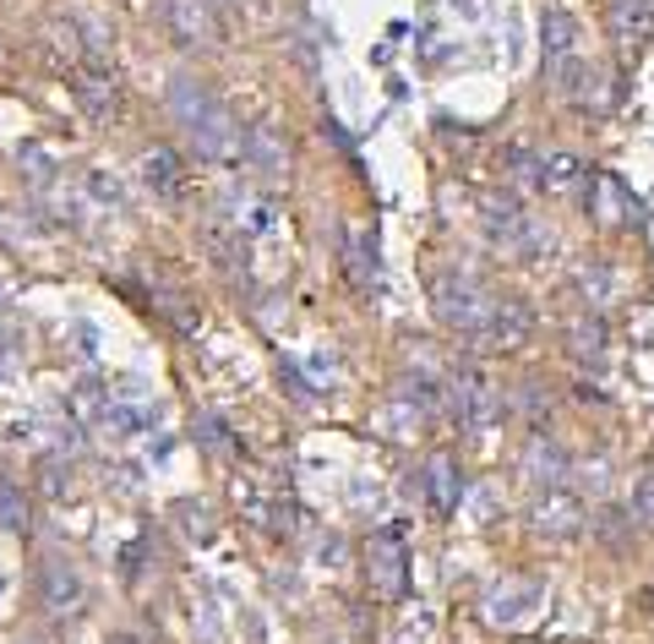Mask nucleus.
<instances>
[{
	"instance_id": "nucleus-1",
	"label": "nucleus",
	"mask_w": 654,
	"mask_h": 644,
	"mask_svg": "<svg viewBox=\"0 0 654 644\" xmlns=\"http://www.w3.org/2000/svg\"><path fill=\"white\" fill-rule=\"evenodd\" d=\"M169 110H175L180 132L197 143V153H207V159L240 153V126H235V115H229V110L218 104V94L202 88L197 77H175V83H169Z\"/></svg>"
},
{
	"instance_id": "nucleus-2",
	"label": "nucleus",
	"mask_w": 654,
	"mask_h": 644,
	"mask_svg": "<svg viewBox=\"0 0 654 644\" xmlns=\"http://www.w3.org/2000/svg\"><path fill=\"white\" fill-rule=\"evenodd\" d=\"M431 306H437V317L448 322V329L480 334V339H486L491 317H496V295H491L480 278H469V273H442V278L431 284Z\"/></svg>"
},
{
	"instance_id": "nucleus-3",
	"label": "nucleus",
	"mask_w": 654,
	"mask_h": 644,
	"mask_svg": "<svg viewBox=\"0 0 654 644\" xmlns=\"http://www.w3.org/2000/svg\"><path fill=\"white\" fill-rule=\"evenodd\" d=\"M605 28L616 50H643L654 45V0H605Z\"/></svg>"
},
{
	"instance_id": "nucleus-4",
	"label": "nucleus",
	"mask_w": 654,
	"mask_h": 644,
	"mask_svg": "<svg viewBox=\"0 0 654 644\" xmlns=\"http://www.w3.org/2000/svg\"><path fill=\"white\" fill-rule=\"evenodd\" d=\"M366 568H372V584H377L382 595H399V590H404V573H410L404 541H399L393 530L372 535V546H366Z\"/></svg>"
},
{
	"instance_id": "nucleus-5",
	"label": "nucleus",
	"mask_w": 654,
	"mask_h": 644,
	"mask_svg": "<svg viewBox=\"0 0 654 644\" xmlns=\"http://www.w3.org/2000/svg\"><path fill=\"white\" fill-rule=\"evenodd\" d=\"M540 45H545V72H551V77H556L562 66H573V61H578V23H573V12L551 7V12H545V28H540Z\"/></svg>"
},
{
	"instance_id": "nucleus-6",
	"label": "nucleus",
	"mask_w": 654,
	"mask_h": 644,
	"mask_svg": "<svg viewBox=\"0 0 654 644\" xmlns=\"http://www.w3.org/2000/svg\"><path fill=\"white\" fill-rule=\"evenodd\" d=\"M164 17H169V28H175L180 45H213L218 39L207 0H164Z\"/></svg>"
},
{
	"instance_id": "nucleus-7",
	"label": "nucleus",
	"mask_w": 654,
	"mask_h": 644,
	"mask_svg": "<svg viewBox=\"0 0 654 644\" xmlns=\"http://www.w3.org/2000/svg\"><path fill=\"white\" fill-rule=\"evenodd\" d=\"M578 524H583V508H578V497L573 492H545L540 497V508H534V530L540 535H551V541H567V535H578Z\"/></svg>"
},
{
	"instance_id": "nucleus-8",
	"label": "nucleus",
	"mask_w": 654,
	"mask_h": 644,
	"mask_svg": "<svg viewBox=\"0 0 654 644\" xmlns=\"http://www.w3.org/2000/svg\"><path fill=\"white\" fill-rule=\"evenodd\" d=\"M567 356L583 361V367H600V361H605V322H600L594 311H578V317L567 322Z\"/></svg>"
},
{
	"instance_id": "nucleus-9",
	"label": "nucleus",
	"mask_w": 654,
	"mask_h": 644,
	"mask_svg": "<svg viewBox=\"0 0 654 644\" xmlns=\"http://www.w3.org/2000/svg\"><path fill=\"white\" fill-rule=\"evenodd\" d=\"M529 329H534L529 306H518V300H496V317H491L486 339H491V345H502V350H518V345L529 339Z\"/></svg>"
},
{
	"instance_id": "nucleus-10",
	"label": "nucleus",
	"mask_w": 654,
	"mask_h": 644,
	"mask_svg": "<svg viewBox=\"0 0 654 644\" xmlns=\"http://www.w3.org/2000/svg\"><path fill=\"white\" fill-rule=\"evenodd\" d=\"M524 475H529V486L556 492V486H562V475H567L562 448H556V443H529V454H524Z\"/></svg>"
},
{
	"instance_id": "nucleus-11",
	"label": "nucleus",
	"mask_w": 654,
	"mask_h": 644,
	"mask_svg": "<svg viewBox=\"0 0 654 644\" xmlns=\"http://www.w3.org/2000/svg\"><path fill=\"white\" fill-rule=\"evenodd\" d=\"M39 584H45V606H50V611H77V606H83V579H77V568L50 562V568L39 573Z\"/></svg>"
},
{
	"instance_id": "nucleus-12",
	"label": "nucleus",
	"mask_w": 654,
	"mask_h": 644,
	"mask_svg": "<svg viewBox=\"0 0 654 644\" xmlns=\"http://www.w3.org/2000/svg\"><path fill=\"white\" fill-rule=\"evenodd\" d=\"M534 606H540V590L534 584H507V590H496L491 600H486V611H491V622H529L534 617Z\"/></svg>"
},
{
	"instance_id": "nucleus-13",
	"label": "nucleus",
	"mask_w": 654,
	"mask_h": 644,
	"mask_svg": "<svg viewBox=\"0 0 654 644\" xmlns=\"http://www.w3.org/2000/svg\"><path fill=\"white\" fill-rule=\"evenodd\" d=\"M142 181H148L159 197H180L186 170H180V159H175L169 148H153V153H142Z\"/></svg>"
},
{
	"instance_id": "nucleus-14",
	"label": "nucleus",
	"mask_w": 654,
	"mask_h": 644,
	"mask_svg": "<svg viewBox=\"0 0 654 644\" xmlns=\"http://www.w3.org/2000/svg\"><path fill=\"white\" fill-rule=\"evenodd\" d=\"M578 181H583V164H578L573 153H545V159L534 164V186H540V191H551V197L573 191Z\"/></svg>"
},
{
	"instance_id": "nucleus-15",
	"label": "nucleus",
	"mask_w": 654,
	"mask_h": 644,
	"mask_svg": "<svg viewBox=\"0 0 654 644\" xmlns=\"http://www.w3.org/2000/svg\"><path fill=\"white\" fill-rule=\"evenodd\" d=\"M458 410H464V421H469V426H486V421H496V416H502L496 394H491L480 377H464V383H458Z\"/></svg>"
},
{
	"instance_id": "nucleus-16",
	"label": "nucleus",
	"mask_w": 654,
	"mask_h": 644,
	"mask_svg": "<svg viewBox=\"0 0 654 644\" xmlns=\"http://www.w3.org/2000/svg\"><path fill=\"white\" fill-rule=\"evenodd\" d=\"M344 268H350V278H355L361 289L377 278V251H372V240H366L361 224H350V235H344Z\"/></svg>"
},
{
	"instance_id": "nucleus-17",
	"label": "nucleus",
	"mask_w": 654,
	"mask_h": 644,
	"mask_svg": "<svg viewBox=\"0 0 654 644\" xmlns=\"http://www.w3.org/2000/svg\"><path fill=\"white\" fill-rule=\"evenodd\" d=\"M426 481H431V503H437V508H453V503H458V475H453V459H448V454H431V459H426Z\"/></svg>"
},
{
	"instance_id": "nucleus-18",
	"label": "nucleus",
	"mask_w": 654,
	"mask_h": 644,
	"mask_svg": "<svg viewBox=\"0 0 654 644\" xmlns=\"http://www.w3.org/2000/svg\"><path fill=\"white\" fill-rule=\"evenodd\" d=\"M77 88H83V104H88L93 115H115V110H121L115 83H104L99 72H83V77H77Z\"/></svg>"
},
{
	"instance_id": "nucleus-19",
	"label": "nucleus",
	"mask_w": 654,
	"mask_h": 644,
	"mask_svg": "<svg viewBox=\"0 0 654 644\" xmlns=\"http://www.w3.org/2000/svg\"><path fill=\"white\" fill-rule=\"evenodd\" d=\"M0 524H7V530H28V497L17 492V486H0Z\"/></svg>"
},
{
	"instance_id": "nucleus-20",
	"label": "nucleus",
	"mask_w": 654,
	"mask_h": 644,
	"mask_svg": "<svg viewBox=\"0 0 654 644\" xmlns=\"http://www.w3.org/2000/svg\"><path fill=\"white\" fill-rule=\"evenodd\" d=\"M632 519H638V524H649V530H654V470H649V475H638V481H632Z\"/></svg>"
},
{
	"instance_id": "nucleus-21",
	"label": "nucleus",
	"mask_w": 654,
	"mask_h": 644,
	"mask_svg": "<svg viewBox=\"0 0 654 644\" xmlns=\"http://www.w3.org/2000/svg\"><path fill=\"white\" fill-rule=\"evenodd\" d=\"M251 159H256L262 170L278 175V170H284V148H278V137H273V132H256V137H251Z\"/></svg>"
},
{
	"instance_id": "nucleus-22",
	"label": "nucleus",
	"mask_w": 654,
	"mask_h": 644,
	"mask_svg": "<svg viewBox=\"0 0 654 644\" xmlns=\"http://www.w3.org/2000/svg\"><path fill=\"white\" fill-rule=\"evenodd\" d=\"M600 535L616 546V541H621V513H605V519H600Z\"/></svg>"
},
{
	"instance_id": "nucleus-23",
	"label": "nucleus",
	"mask_w": 654,
	"mask_h": 644,
	"mask_svg": "<svg viewBox=\"0 0 654 644\" xmlns=\"http://www.w3.org/2000/svg\"><path fill=\"white\" fill-rule=\"evenodd\" d=\"M17 644H50V639H39V633H28V639H17Z\"/></svg>"
},
{
	"instance_id": "nucleus-24",
	"label": "nucleus",
	"mask_w": 654,
	"mask_h": 644,
	"mask_svg": "<svg viewBox=\"0 0 654 644\" xmlns=\"http://www.w3.org/2000/svg\"><path fill=\"white\" fill-rule=\"evenodd\" d=\"M213 7H246V0H213Z\"/></svg>"
}]
</instances>
